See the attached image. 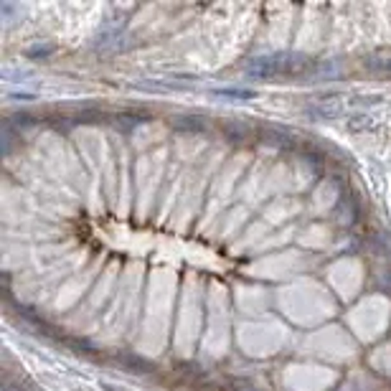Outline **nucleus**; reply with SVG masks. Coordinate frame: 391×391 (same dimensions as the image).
<instances>
[{
	"mask_svg": "<svg viewBox=\"0 0 391 391\" xmlns=\"http://www.w3.org/2000/svg\"><path fill=\"white\" fill-rule=\"evenodd\" d=\"M285 69V64L277 59H257L249 64V74H257V77H274Z\"/></svg>",
	"mask_w": 391,
	"mask_h": 391,
	"instance_id": "obj_1",
	"label": "nucleus"
},
{
	"mask_svg": "<svg viewBox=\"0 0 391 391\" xmlns=\"http://www.w3.org/2000/svg\"><path fill=\"white\" fill-rule=\"evenodd\" d=\"M237 391H262V389H257V386H252V384H239Z\"/></svg>",
	"mask_w": 391,
	"mask_h": 391,
	"instance_id": "obj_2",
	"label": "nucleus"
}]
</instances>
